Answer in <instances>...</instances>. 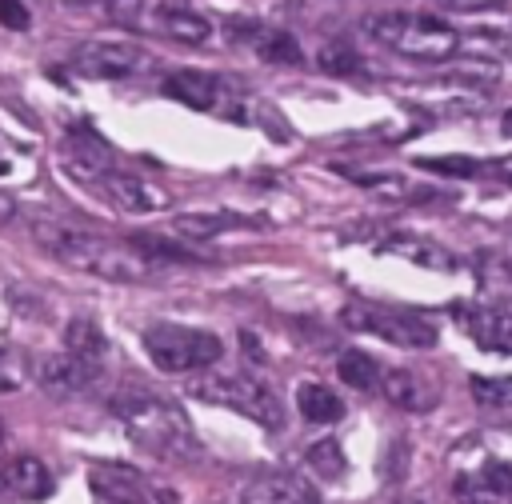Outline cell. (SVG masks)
<instances>
[{
  "mask_svg": "<svg viewBox=\"0 0 512 504\" xmlns=\"http://www.w3.org/2000/svg\"><path fill=\"white\" fill-rule=\"evenodd\" d=\"M28 228H32V240L64 268H76V272H88L100 280H116V284H140V280L156 276V264L148 256H140L132 244H116L96 232L72 228L64 220H44V216H32Z\"/></svg>",
  "mask_w": 512,
  "mask_h": 504,
  "instance_id": "obj_1",
  "label": "cell"
},
{
  "mask_svg": "<svg viewBox=\"0 0 512 504\" xmlns=\"http://www.w3.org/2000/svg\"><path fill=\"white\" fill-rule=\"evenodd\" d=\"M112 412L120 416L132 444L152 452L156 460H184L196 448V436H192L184 408L148 392V388H120L112 396Z\"/></svg>",
  "mask_w": 512,
  "mask_h": 504,
  "instance_id": "obj_2",
  "label": "cell"
},
{
  "mask_svg": "<svg viewBox=\"0 0 512 504\" xmlns=\"http://www.w3.org/2000/svg\"><path fill=\"white\" fill-rule=\"evenodd\" d=\"M360 28L376 44H384L408 60H448L460 48V36L444 20L420 16V12H372V16H364Z\"/></svg>",
  "mask_w": 512,
  "mask_h": 504,
  "instance_id": "obj_3",
  "label": "cell"
},
{
  "mask_svg": "<svg viewBox=\"0 0 512 504\" xmlns=\"http://www.w3.org/2000/svg\"><path fill=\"white\" fill-rule=\"evenodd\" d=\"M188 392L204 404H220L232 408L248 420H256L260 428H280L284 424V404L280 396L260 384L256 376H240V372H196L188 380Z\"/></svg>",
  "mask_w": 512,
  "mask_h": 504,
  "instance_id": "obj_4",
  "label": "cell"
},
{
  "mask_svg": "<svg viewBox=\"0 0 512 504\" xmlns=\"http://www.w3.org/2000/svg\"><path fill=\"white\" fill-rule=\"evenodd\" d=\"M144 352L148 360L168 372V376H184V372H204L220 360L224 344L216 332L208 328H188V324H152L144 328Z\"/></svg>",
  "mask_w": 512,
  "mask_h": 504,
  "instance_id": "obj_5",
  "label": "cell"
},
{
  "mask_svg": "<svg viewBox=\"0 0 512 504\" xmlns=\"http://www.w3.org/2000/svg\"><path fill=\"white\" fill-rule=\"evenodd\" d=\"M340 320H344V328L380 336V340H388L396 348H432L436 344V328L416 312L380 308V304H344Z\"/></svg>",
  "mask_w": 512,
  "mask_h": 504,
  "instance_id": "obj_6",
  "label": "cell"
},
{
  "mask_svg": "<svg viewBox=\"0 0 512 504\" xmlns=\"http://www.w3.org/2000/svg\"><path fill=\"white\" fill-rule=\"evenodd\" d=\"M144 52L132 40H88L72 52V68L92 80H124L140 68Z\"/></svg>",
  "mask_w": 512,
  "mask_h": 504,
  "instance_id": "obj_7",
  "label": "cell"
},
{
  "mask_svg": "<svg viewBox=\"0 0 512 504\" xmlns=\"http://www.w3.org/2000/svg\"><path fill=\"white\" fill-rule=\"evenodd\" d=\"M120 212H132V216H148V212H160L168 208V192L156 188L152 180L136 176V172H120V168H108L104 176L92 180Z\"/></svg>",
  "mask_w": 512,
  "mask_h": 504,
  "instance_id": "obj_8",
  "label": "cell"
},
{
  "mask_svg": "<svg viewBox=\"0 0 512 504\" xmlns=\"http://www.w3.org/2000/svg\"><path fill=\"white\" fill-rule=\"evenodd\" d=\"M88 488L104 504H152V484L132 464H116V460L92 464L88 468Z\"/></svg>",
  "mask_w": 512,
  "mask_h": 504,
  "instance_id": "obj_9",
  "label": "cell"
},
{
  "mask_svg": "<svg viewBox=\"0 0 512 504\" xmlns=\"http://www.w3.org/2000/svg\"><path fill=\"white\" fill-rule=\"evenodd\" d=\"M452 316H456V324H460L480 348L512 352V312L492 308V304H456Z\"/></svg>",
  "mask_w": 512,
  "mask_h": 504,
  "instance_id": "obj_10",
  "label": "cell"
},
{
  "mask_svg": "<svg viewBox=\"0 0 512 504\" xmlns=\"http://www.w3.org/2000/svg\"><path fill=\"white\" fill-rule=\"evenodd\" d=\"M232 36H236L248 52H256L260 60H268V64H300V60H304V52H300L296 36H292V32H284V28H276V24L236 20V24H232Z\"/></svg>",
  "mask_w": 512,
  "mask_h": 504,
  "instance_id": "obj_11",
  "label": "cell"
},
{
  "mask_svg": "<svg viewBox=\"0 0 512 504\" xmlns=\"http://www.w3.org/2000/svg\"><path fill=\"white\" fill-rule=\"evenodd\" d=\"M96 376H100V364L80 360V356H72V352L44 356V360H40V368H36L40 388H44V392H52V396H72V392H80V388L96 384Z\"/></svg>",
  "mask_w": 512,
  "mask_h": 504,
  "instance_id": "obj_12",
  "label": "cell"
},
{
  "mask_svg": "<svg viewBox=\"0 0 512 504\" xmlns=\"http://www.w3.org/2000/svg\"><path fill=\"white\" fill-rule=\"evenodd\" d=\"M240 504H320V492L296 472H264L244 488Z\"/></svg>",
  "mask_w": 512,
  "mask_h": 504,
  "instance_id": "obj_13",
  "label": "cell"
},
{
  "mask_svg": "<svg viewBox=\"0 0 512 504\" xmlns=\"http://www.w3.org/2000/svg\"><path fill=\"white\" fill-rule=\"evenodd\" d=\"M220 92H224V84L212 72H200V68H176L164 80V96H172V100H180L196 112H212L220 104Z\"/></svg>",
  "mask_w": 512,
  "mask_h": 504,
  "instance_id": "obj_14",
  "label": "cell"
},
{
  "mask_svg": "<svg viewBox=\"0 0 512 504\" xmlns=\"http://www.w3.org/2000/svg\"><path fill=\"white\" fill-rule=\"evenodd\" d=\"M64 164H68L72 176L96 180V176H104V172L112 168V148H108L96 132L80 128V132H72V136L64 140Z\"/></svg>",
  "mask_w": 512,
  "mask_h": 504,
  "instance_id": "obj_15",
  "label": "cell"
},
{
  "mask_svg": "<svg viewBox=\"0 0 512 504\" xmlns=\"http://www.w3.org/2000/svg\"><path fill=\"white\" fill-rule=\"evenodd\" d=\"M380 248L392 252V256H404V260H412L420 268H432V272H452L456 268V256L444 244L424 240V236H412V232H392V236L380 240Z\"/></svg>",
  "mask_w": 512,
  "mask_h": 504,
  "instance_id": "obj_16",
  "label": "cell"
},
{
  "mask_svg": "<svg viewBox=\"0 0 512 504\" xmlns=\"http://www.w3.org/2000/svg\"><path fill=\"white\" fill-rule=\"evenodd\" d=\"M4 488L12 496H20V500H44L52 492V472H48V464L40 456L24 452V456H12L4 464Z\"/></svg>",
  "mask_w": 512,
  "mask_h": 504,
  "instance_id": "obj_17",
  "label": "cell"
},
{
  "mask_svg": "<svg viewBox=\"0 0 512 504\" xmlns=\"http://www.w3.org/2000/svg\"><path fill=\"white\" fill-rule=\"evenodd\" d=\"M380 388H384V396H388L396 408H404V412H428V408L436 404V396L428 392V384H424L416 372H408V368H384V372H380Z\"/></svg>",
  "mask_w": 512,
  "mask_h": 504,
  "instance_id": "obj_18",
  "label": "cell"
},
{
  "mask_svg": "<svg viewBox=\"0 0 512 504\" xmlns=\"http://www.w3.org/2000/svg\"><path fill=\"white\" fill-rule=\"evenodd\" d=\"M156 28L180 44H204L212 36V20L192 12V8H180V4H160L156 8Z\"/></svg>",
  "mask_w": 512,
  "mask_h": 504,
  "instance_id": "obj_19",
  "label": "cell"
},
{
  "mask_svg": "<svg viewBox=\"0 0 512 504\" xmlns=\"http://www.w3.org/2000/svg\"><path fill=\"white\" fill-rule=\"evenodd\" d=\"M240 224H252V220H244L236 212H176L172 216V232L180 240H212V236L240 228Z\"/></svg>",
  "mask_w": 512,
  "mask_h": 504,
  "instance_id": "obj_20",
  "label": "cell"
},
{
  "mask_svg": "<svg viewBox=\"0 0 512 504\" xmlns=\"http://www.w3.org/2000/svg\"><path fill=\"white\" fill-rule=\"evenodd\" d=\"M296 408H300V416L308 424H332V420L344 416V400L328 384H320V380H304L296 388Z\"/></svg>",
  "mask_w": 512,
  "mask_h": 504,
  "instance_id": "obj_21",
  "label": "cell"
},
{
  "mask_svg": "<svg viewBox=\"0 0 512 504\" xmlns=\"http://www.w3.org/2000/svg\"><path fill=\"white\" fill-rule=\"evenodd\" d=\"M64 352H72V356H80V360L100 364V360H104V352H108V340H104V332H100V324H96V320L76 316V320H68V328H64Z\"/></svg>",
  "mask_w": 512,
  "mask_h": 504,
  "instance_id": "obj_22",
  "label": "cell"
},
{
  "mask_svg": "<svg viewBox=\"0 0 512 504\" xmlns=\"http://www.w3.org/2000/svg\"><path fill=\"white\" fill-rule=\"evenodd\" d=\"M336 372H340V380H344L348 388H356V392H376V388H380V372H384V368H380L368 352L348 348V352H340Z\"/></svg>",
  "mask_w": 512,
  "mask_h": 504,
  "instance_id": "obj_23",
  "label": "cell"
},
{
  "mask_svg": "<svg viewBox=\"0 0 512 504\" xmlns=\"http://www.w3.org/2000/svg\"><path fill=\"white\" fill-rule=\"evenodd\" d=\"M304 464H308V472L320 476V480H336V476H344V468H348L344 448H340L332 436L312 440V444L304 448Z\"/></svg>",
  "mask_w": 512,
  "mask_h": 504,
  "instance_id": "obj_24",
  "label": "cell"
},
{
  "mask_svg": "<svg viewBox=\"0 0 512 504\" xmlns=\"http://www.w3.org/2000/svg\"><path fill=\"white\" fill-rule=\"evenodd\" d=\"M468 388L484 408H512V376H472Z\"/></svg>",
  "mask_w": 512,
  "mask_h": 504,
  "instance_id": "obj_25",
  "label": "cell"
},
{
  "mask_svg": "<svg viewBox=\"0 0 512 504\" xmlns=\"http://www.w3.org/2000/svg\"><path fill=\"white\" fill-rule=\"evenodd\" d=\"M316 64L328 72V76H352V72H360L364 64H360V56L344 44V40H328L320 52H316Z\"/></svg>",
  "mask_w": 512,
  "mask_h": 504,
  "instance_id": "obj_26",
  "label": "cell"
},
{
  "mask_svg": "<svg viewBox=\"0 0 512 504\" xmlns=\"http://www.w3.org/2000/svg\"><path fill=\"white\" fill-rule=\"evenodd\" d=\"M416 164L428 172H440V176H460V180L480 176V160H468V156H424Z\"/></svg>",
  "mask_w": 512,
  "mask_h": 504,
  "instance_id": "obj_27",
  "label": "cell"
},
{
  "mask_svg": "<svg viewBox=\"0 0 512 504\" xmlns=\"http://www.w3.org/2000/svg\"><path fill=\"white\" fill-rule=\"evenodd\" d=\"M452 496H456V504H500V496L480 480V476H456V484H452Z\"/></svg>",
  "mask_w": 512,
  "mask_h": 504,
  "instance_id": "obj_28",
  "label": "cell"
},
{
  "mask_svg": "<svg viewBox=\"0 0 512 504\" xmlns=\"http://www.w3.org/2000/svg\"><path fill=\"white\" fill-rule=\"evenodd\" d=\"M24 380H28V360L16 348L0 344V392H16Z\"/></svg>",
  "mask_w": 512,
  "mask_h": 504,
  "instance_id": "obj_29",
  "label": "cell"
},
{
  "mask_svg": "<svg viewBox=\"0 0 512 504\" xmlns=\"http://www.w3.org/2000/svg\"><path fill=\"white\" fill-rule=\"evenodd\" d=\"M68 4H76V8H100L104 16H112V20H120V24L136 20L140 8H144V0H68Z\"/></svg>",
  "mask_w": 512,
  "mask_h": 504,
  "instance_id": "obj_30",
  "label": "cell"
},
{
  "mask_svg": "<svg viewBox=\"0 0 512 504\" xmlns=\"http://www.w3.org/2000/svg\"><path fill=\"white\" fill-rule=\"evenodd\" d=\"M476 476H480V480H484L500 500H504V496H512V464H508V460H488V464H484V472H476Z\"/></svg>",
  "mask_w": 512,
  "mask_h": 504,
  "instance_id": "obj_31",
  "label": "cell"
},
{
  "mask_svg": "<svg viewBox=\"0 0 512 504\" xmlns=\"http://www.w3.org/2000/svg\"><path fill=\"white\" fill-rule=\"evenodd\" d=\"M0 24L24 32V28H28V8H24V0H0Z\"/></svg>",
  "mask_w": 512,
  "mask_h": 504,
  "instance_id": "obj_32",
  "label": "cell"
},
{
  "mask_svg": "<svg viewBox=\"0 0 512 504\" xmlns=\"http://www.w3.org/2000/svg\"><path fill=\"white\" fill-rule=\"evenodd\" d=\"M440 4H452V8H492L496 0H440Z\"/></svg>",
  "mask_w": 512,
  "mask_h": 504,
  "instance_id": "obj_33",
  "label": "cell"
},
{
  "mask_svg": "<svg viewBox=\"0 0 512 504\" xmlns=\"http://www.w3.org/2000/svg\"><path fill=\"white\" fill-rule=\"evenodd\" d=\"M12 212H16L12 196H4V192H0V224H4V220H12Z\"/></svg>",
  "mask_w": 512,
  "mask_h": 504,
  "instance_id": "obj_34",
  "label": "cell"
},
{
  "mask_svg": "<svg viewBox=\"0 0 512 504\" xmlns=\"http://www.w3.org/2000/svg\"><path fill=\"white\" fill-rule=\"evenodd\" d=\"M500 128H504V136H512V108L504 112V120H500Z\"/></svg>",
  "mask_w": 512,
  "mask_h": 504,
  "instance_id": "obj_35",
  "label": "cell"
},
{
  "mask_svg": "<svg viewBox=\"0 0 512 504\" xmlns=\"http://www.w3.org/2000/svg\"><path fill=\"white\" fill-rule=\"evenodd\" d=\"M396 504H424V500H416V496H404V500H396Z\"/></svg>",
  "mask_w": 512,
  "mask_h": 504,
  "instance_id": "obj_36",
  "label": "cell"
},
{
  "mask_svg": "<svg viewBox=\"0 0 512 504\" xmlns=\"http://www.w3.org/2000/svg\"><path fill=\"white\" fill-rule=\"evenodd\" d=\"M0 488H4V472H0Z\"/></svg>",
  "mask_w": 512,
  "mask_h": 504,
  "instance_id": "obj_37",
  "label": "cell"
},
{
  "mask_svg": "<svg viewBox=\"0 0 512 504\" xmlns=\"http://www.w3.org/2000/svg\"><path fill=\"white\" fill-rule=\"evenodd\" d=\"M0 436H4V428H0Z\"/></svg>",
  "mask_w": 512,
  "mask_h": 504,
  "instance_id": "obj_38",
  "label": "cell"
}]
</instances>
